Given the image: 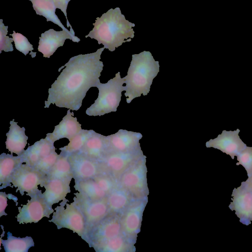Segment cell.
<instances>
[{
  "mask_svg": "<svg viewBox=\"0 0 252 252\" xmlns=\"http://www.w3.org/2000/svg\"><path fill=\"white\" fill-rule=\"evenodd\" d=\"M9 194H6L5 192L0 191V217L7 215L5 210L7 206V197L10 199Z\"/></svg>",
  "mask_w": 252,
  "mask_h": 252,
  "instance_id": "8d00e7d4",
  "label": "cell"
},
{
  "mask_svg": "<svg viewBox=\"0 0 252 252\" xmlns=\"http://www.w3.org/2000/svg\"><path fill=\"white\" fill-rule=\"evenodd\" d=\"M8 26H5L3 23L2 19H0V53L3 50L5 52L13 51V38L7 36Z\"/></svg>",
  "mask_w": 252,
  "mask_h": 252,
  "instance_id": "e575fe53",
  "label": "cell"
},
{
  "mask_svg": "<svg viewBox=\"0 0 252 252\" xmlns=\"http://www.w3.org/2000/svg\"><path fill=\"white\" fill-rule=\"evenodd\" d=\"M93 179L107 195L112 191L118 183V181L108 173L98 175Z\"/></svg>",
  "mask_w": 252,
  "mask_h": 252,
  "instance_id": "1f68e13d",
  "label": "cell"
},
{
  "mask_svg": "<svg viewBox=\"0 0 252 252\" xmlns=\"http://www.w3.org/2000/svg\"><path fill=\"white\" fill-rule=\"evenodd\" d=\"M141 149L130 152H108L101 162L106 171L118 181L136 161L144 157Z\"/></svg>",
  "mask_w": 252,
  "mask_h": 252,
  "instance_id": "9c48e42d",
  "label": "cell"
},
{
  "mask_svg": "<svg viewBox=\"0 0 252 252\" xmlns=\"http://www.w3.org/2000/svg\"><path fill=\"white\" fill-rule=\"evenodd\" d=\"M136 241L124 233L94 246L96 252H130L135 249Z\"/></svg>",
  "mask_w": 252,
  "mask_h": 252,
  "instance_id": "d4e9b609",
  "label": "cell"
},
{
  "mask_svg": "<svg viewBox=\"0 0 252 252\" xmlns=\"http://www.w3.org/2000/svg\"><path fill=\"white\" fill-rule=\"evenodd\" d=\"M159 71V62L155 60L150 52L144 51L132 55L127 74L125 77L126 102L130 103L141 94L147 95Z\"/></svg>",
  "mask_w": 252,
  "mask_h": 252,
  "instance_id": "3957f363",
  "label": "cell"
},
{
  "mask_svg": "<svg viewBox=\"0 0 252 252\" xmlns=\"http://www.w3.org/2000/svg\"><path fill=\"white\" fill-rule=\"evenodd\" d=\"M47 180L53 179H71L73 178L68 156L61 152L57 160L46 175Z\"/></svg>",
  "mask_w": 252,
  "mask_h": 252,
  "instance_id": "4316f807",
  "label": "cell"
},
{
  "mask_svg": "<svg viewBox=\"0 0 252 252\" xmlns=\"http://www.w3.org/2000/svg\"><path fill=\"white\" fill-rule=\"evenodd\" d=\"M32 4V7L36 14L43 16L47 22L51 21L58 25L62 29L69 33L75 34L66 29L56 14V7L53 0H29Z\"/></svg>",
  "mask_w": 252,
  "mask_h": 252,
  "instance_id": "484cf974",
  "label": "cell"
},
{
  "mask_svg": "<svg viewBox=\"0 0 252 252\" xmlns=\"http://www.w3.org/2000/svg\"><path fill=\"white\" fill-rule=\"evenodd\" d=\"M147 198L135 199L121 215L123 233L136 241L140 231L142 216Z\"/></svg>",
  "mask_w": 252,
  "mask_h": 252,
  "instance_id": "4fadbf2b",
  "label": "cell"
},
{
  "mask_svg": "<svg viewBox=\"0 0 252 252\" xmlns=\"http://www.w3.org/2000/svg\"><path fill=\"white\" fill-rule=\"evenodd\" d=\"M26 205L18 207L17 221L20 224L36 223L44 217L49 218L54 209L46 201L41 191L31 196Z\"/></svg>",
  "mask_w": 252,
  "mask_h": 252,
  "instance_id": "30bf717a",
  "label": "cell"
},
{
  "mask_svg": "<svg viewBox=\"0 0 252 252\" xmlns=\"http://www.w3.org/2000/svg\"><path fill=\"white\" fill-rule=\"evenodd\" d=\"M123 233L121 215L109 214L89 232L90 247Z\"/></svg>",
  "mask_w": 252,
  "mask_h": 252,
  "instance_id": "7c38bea8",
  "label": "cell"
},
{
  "mask_svg": "<svg viewBox=\"0 0 252 252\" xmlns=\"http://www.w3.org/2000/svg\"><path fill=\"white\" fill-rule=\"evenodd\" d=\"M65 199L55 209L52 218L49 222L54 223L58 229L66 228L76 233L88 244L89 239L84 215L74 202L71 204Z\"/></svg>",
  "mask_w": 252,
  "mask_h": 252,
  "instance_id": "5b68a950",
  "label": "cell"
},
{
  "mask_svg": "<svg viewBox=\"0 0 252 252\" xmlns=\"http://www.w3.org/2000/svg\"><path fill=\"white\" fill-rule=\"evenodd\" d=\"M74 194L73 202L84 215L89 237L91 230L109 214L107 197L94 200L79 192Z\"/></svg>",
  "mask_w": 252,
  "mask_h": 252,
  "instance_id": "ba28073f",
  "label": "cell"
},
{
  "mask_svg": "<svg viewBox=\"0 0 252 252\" xmlns=\"http://www.w3.org/2000/svg\"><path fill=\"white\" fill-rule=\"evenodd\" d=\"M13 32V33L10 35L12 36L16 49L25 56L29 53V51H31L30 54L32 58L35 57L36 53L32 52L33 50L32 45L30 43L27 38L20 33L16 32L14 31Z\"/></svg>",
  "mask_w": 252,
  "mask_h": 252,
  "instance_id": "4dcf8cb0",
  "label": "cell"
},
{
  "mask_svg": "<svg viewBox=\"0 0 252 252\" xmlns=\"http://www.w3.org/2000/svg\"><path fill=\"white\" fill-rule=\"evenodd\" d=\"M71 181V179H61L46 180L43 186L45 189L43 194L51 206L65 199L66 195L70 192Z\"/></svg>",
  "mask_w": 252,
  "mask_h": 252,
  "instance_id": "d6986e66",
  "label": "cell"
},
{
  "mask_svg": "<svg viewBox=\"0 0 252 252\" xmlns=\"http://www.w3.org/2000/svg\"><path fill=\"white\" fill-rule=\"evenodd\" d=\"M125 77L121 78L118 72L115 76L106 83L98 82L96 87L99 93L97 99L90 107L87 109L86 113L91 116H101L112 112H116L121 100L122 92L125 91Z\"/></svg>",
  "mask_w": 252,
  "mask_h": 252,
  "instance_id": "277c9868",
  "label": "cell"
},
{
  "mask_svg": "<svg viewBox=\"0 0 252 252\" xmlns=\"http://www.w3.org/2000/svg\"><path fill=\"white\" fill-rule=\"evenodd\" d=\"M73 116L74 113L69 109L59 124L55 126L53 132L47 133L45 138L54 143L63 138L69 140L78 134L82 129L81 125L78 122L77 118Z\"/></svg>",
  "mask_w": 252,
  "mask_h": 252,
  "instance_id": "ac0fdd59",
  "label": "cell"
},
{
  "mask_svg": "<svg viewBox=\"0 0 252 252\" xmlns=\"http://www.w3.org/2000/svg\"><path fill=\"white\" fill-rule=\"evenodd\" d=\"M93 130L82 129L78 134L69 140L67 145L59 149L67 156L79 151L91 135Z\"/></svg>",
  "mask_w": 252,
  "mask_h": 252,
  "instance_id": "f546056e",
  "label": "cell"
},
{
  "mask_svg": "<svg viewBox=\"0 0 252 252\" xmlns=\"http://www.w3.org/2000/svg\"><path fill=\"white\" fill-rule=\"evenodd\" d=\"M38 51L42 53L43 57L49 58L57 49L63 46L66 39H69L73 42H79L80 39L75 34L63 30L56 31L49 29L42 33L39 37Z\"/></svg>",
  "mask_w": 252,
  "mask_h": 252,
  "instance_id": "e0dca14e",
  "label": "cell"
},
{
  "mask_svg": "<svg viewBox=\"0 0 252 252\" xmlns=\"http://www.w3.org/2000/svg\"><path fill=\"white\" fill-rule=\"evenodd\" d=\"M74 180L93 179L107 173L101 161L92 159L80 152L68 156Z\"/></svg>",
  "mask_w": 252,
  "mask_h": 252,
  "instance_id": "8fae6325",
  "label": "cell"
},
{
  "mask_svg": "<svg viewBox=\"0 0 252 252\" xmlns=\"http://www.w3.org/2000/svg\"><path fill=\"white\" fill-rule=\"evenodd\" d=\"M14 120L10 122L9 130L6 134V148L11 154L15 153L19 156L25 151L24 149L27 144L28 137L25 134V127H21Z\"/></svg>",
  "mask_w": 252,
  "mask_h": 252,
  "instance_id": "603a6c76",
  "label": "cell"
},
{
  "mask_svg": "<svg viewBox=\"0 0 252 252\" xmlns=\"http://www.w3.org/2000/svg\"><path fill=\"white\" fill-rule=\"evenodd\" d=\"M59 155L53 151L50 154L41 158L34 167L46 177L55 164Z\"/></svg>",
  "mask_w": 252,
  "mask_h": 252,
  "instance_id": "d6a6232c",
  "label": "cell"
},
{
  "mask_svg": "<svg viewBox=\"0 0 252 252\" xmlns=\"http://www.w3.org/2000/svg\"><path fill=\"white\" fill-rule=\"evenodd\" d=\"M147 169L146 157H143L130 166L118 180V183L126 189L135 198H147Z\"/></svg>",
  "mask_w": 252,
  "mask_h": 252,
  "instance_id": "8992f818",
  "label": "cell"
},
{
  "mask_svg": "<svg viewBox=\"0 0 252 252\" xmlns=\"http://www.w3.org/2000/svg\"><path fill=\"white\" fill-rule=\"evenodd\" d=\"M247 186L252 190V174L248 177V179L245 182Z\"/></svg>",
  "mask_w": 252,
  "mask_h": 252,
  "instance_id": "74e56055",
  "label": "cell"
},
{
  "mask_svg": "<svg viewBox=\"0 0 252 252\" xmlns=\"http://www.w3.org/2000/svg\"><path fill=\"white\" fill-rule=\"evenodd\" d=\"M7 235L6 240L0 238V243L5 252H27L31 247L34 246L33 239L30 236L16 237L9 231Z\"/></svg>",
  "mask_w": 252,
  "mask_h": 252,
  "instance_id": "83f0119b",
  "label": "cell"
},
{
  "mask_svg": "<svg viewBox=\"0 0 252 252\" xmlns=\"http://www.w3.org/2000/svg\"><path fill=\"white\" fill-rule=\"evenodd\" d=\"M54 143L45 138L29 146L21 155L24 163L34 167L41 158L56 150Z\"/></svg>",
  "mask_w": 252,
  "mask_h": 252,
  "instance_id": "44dd1931",
  "label": "cell"
},
{
  "mask_svg": "<svg viewBox=\"0 0 252 252\" xmlns=\"http://www.w3.org/2000/svg\"><path fill=\"white\" fill-rule=\"evenodd\" d=\"M74 188L75 190L90 199H101L108 195L94 179L74 180Z\"/></svg>",
  "mask_w": 252,
  "mask_h": 252,
  "instance_id": "f1b7e54d",
  "label": "cell"
},
{
  "mask_svg": "<svg viewBox=\"0 0 252 252\" xmlns=\"http://www.w3.org/2000/svg\"><path fill=\"white\" fill-rule=\"evenodd\" d=\"M104 49L73 57L60 67L58 71L65 66L49 89L44 108L53 104L72 110H79L88 91L100 81L103 67L100 56Z\"/></svg>",
  "mask_w": 252,
  "mask_h": 252,
  "instance_id": "6da1fadb",
  "label": "cell"
},
{
  "mask_svg": "<svg viewBox=\"0 0 252 252\" xmlns=\"http://www.w3.org/2000/svg\"><path fill=\"white\" fill-rule=\"evenodd\" d=\"M136 199L126 189L118 183L107 196L109 214L121 215Z\"/></svg>",
  "mask_w": 252,
  "mask_h": 252,
  "instance_id": "ffe728a7",
  "label": "cell"
},
{
  "mask_svg": "<svg viewBox=\"0 0 252 252\" xmlns=\"http://www.w3.org/2000/svg\"><path fill=\"white\" fill-rule=\"evenodd\" d=\"M94 28L85 37L96 40L98 44L113 52L123 43L131 41L134 36L132 28L135 24L126 20L119 7L111 8L97 17Z\"/></svg>",
  "mask_w": 252,
  "mask_h": 252,
  "instance_id": "7a4b0ae2",
  "label": "cell"
},
{
  "mask_svg": "<svg viewBox=\"0 0 252 252\" xmlns=\"http://www.w3.org/2000/svg\"><path fill=\"white\" fill-rule=\"evenodd\" d=\"M231 196L232 201L229 208L235 211L241 222L250 224L252 221V190L243 182L240 187L233 190Z\"/></svg>",
  "mask_w": 252,
  "mask_h": 252,
  "instance_id": "5bb4252c",
  "label": "cell"
},
{
  "mask_svg": "<svg viewBox=\"0 0 252 252\" xmlns=\"http://www.w3.org/2000/svg\"><path fill=\"white\" fill-rule=\"evenodd\" d=\"M239 132V129L234 131L223 130L217 138L207 141L206 146L220 150L234 159L247 147L240 138Z\"/></svg>",
  "mask_w": 252,
  "mask_h": 252,
  "instance_id": "9a60e30c",
  "label": "cell"
},
{
  "mask_svg": "<svg viewBox=\"0 0 252 252\" xmlns=\"http://www.w3.org/2000/svg\"><path fill=\"white\" fill-rule=\"evenodd\" d=\"M46 180L44 175L25 163L17 167L10 178V183L17 188L16 192L19 191L23 195L26 192L27 195L30 197L41 191L38 186L43 187Z\"/></svg>",
  "mask_w": 252,
  "mask_h": 252,
  "instance_id": "52a82bcc",
  "label": "cell"
},
{
  "mask_svg": "<svg viewBox=\"0 0 252 252\" xmlns=\"http://www.w3.org/2000/svg\"><path fill=\"white\" fill-rule=\"evenodd\" d=\"M236 165H241L249 177L252 174V147H246L237 156Z\"/></svg>",
  "mask_w": 252,
  "mask_h": 252,
  "instance_id": "836d02e7",
  "label": "cell"
},
{
  "mask_svg": "<svg viewBox=\"0 0 252 252\" xmlns=\"http://www.w3.org/2000/svg\"><path fill=\"white\" fill-rule=\"evenodd\" d=\"M140 132L119 129L116 133L106 136L108 152H130L141 149Z\"/></svg>",
  "mask_w": 252,
  "mask_h": 252,
  "instance_id": "2e32d148",
  "label": "cell"
},
{
  "mask_svg": "<svg viewBox=\"0 0 252 252\" xmlns=\"http://www.w3.org/2000/svg\"><path fill=\"white\" fill-rule=\"evenodd\" d=\"M24 163L22 155L14 157L4 153L0 155V189L12 187L10 178L16 168Z\"/></svg>",
  "mask_w": 252,
  "mask_h": 252,
  "instance_id": "cb8c5ba5",
  "label": "cell"
},
{
  "mask_svg": "<svg viewBox=\"0 0 252 252\" xmlns=\"http://www.w3.org/2000/svg\"><path fill=\"white\" fill-rule=\"evenodd\" d=\"M70 0H53L56 7L57 8L60 9L63 13L66 19L67 27L68 28L70 27V30H72L73 29L71 26L70 25L67 17L66 12L67 5Z\"/></svg>",
  "mask_w": 252,
  "mask_h": 252,
  "instance_id": "d590c367",
  "label": "cell"
},
{
  "mask_svg": "<svg viewBox=\"0 0 252 252\" xmlns=\"http://www.w3.org/2000/svg\"><path fill=\"white\" fill-rule=\"evenodd\" d=\"M78 152L92 159L101 161L108 152L106 136L93 130L85 145Z\"/></svg>",
  "mask_w": 252,
  "mask_h": 252,
  "instance_id": "7402d4cb",
  "label": "cell"
}]
</instances>
